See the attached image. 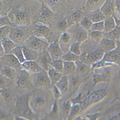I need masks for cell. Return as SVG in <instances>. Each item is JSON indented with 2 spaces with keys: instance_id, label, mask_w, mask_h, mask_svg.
Returning a JSON list of instances; mask_svg holds the SVG:
<instances>
[{
  "instance_id": "cell-19",
  "label": "cell",
  "mask_w": 120,
  "mask_h": 120,
  "mask_svg": "<svg viewBox=\"0 0 120 120\" xmlns=\"http://www.w3.org/2000/svg\"><path fill=\"white\" fill-rule=\"evenodd\" d=\"M21 69L30 75L43 71L36 61H25L21 64Z\"/></svg>"
},
{
  "instance_id": "cell-8",
  "label": "cell",
  "mask_w": 120,
  "mask_h": 120,
  "mask_svg": "<svg viewBox=\"0 0 120 120\" xmlns=\"http://www.w3.org/2000/svg\"><path fill=\"white\" fill-rule=\"evenodd\" d=\"M111 66L95 68L93 70L95 74L93 76L94 84L99 82L109 83L112 80L114 72Z\"/></svg>"
},
{
  "instance_id": "cell-42",
  "label": "cell",
  "mask_w": 120,
  "mask_h": 120,
  "mask_svg": "<svg viewBox=\"0 0 120 120\" xmlns=\"http://www.w3.org/2000/svg\"><path fill=\"white\" fill-rule=\"evenodd\" d=\"M90 37L97 44H98L101 39L103 38L104 32L99 31H90L89 32Z\"/></svg>"
},
{
  "instance_id": "cell-26",
  "label": "cell",
  "mask_w": 120,
  "mask_h": 120,
  "mask_svg": "<svg viewBox=\"0 0 120 120\" xmlns=\"http://www.w3.org/2000/svg\"><path fill=\"white\" fill-rule=\"evenodd\" d=\"M105 0H86L85 9L87 13L99 9Z\"/></svg>"
},
{
  "instance_id": "cell-3",
  "label": "cell",
  "mask_w": 120,
  "mask_h": 120,
  "mask_svg": "<svg viewBox=\"0 0 120 120\" xmlns=\"http://www.w3.org/2000/svg\"><path fill=\"white\" fill-rule=\"evenodd\" d=\"M107 95V90L104 88L97 89L89 93L80 103L81 113L86 111L92 106L102 100Z\"/></svg>"
},
{
  "instance_id": "cell-6",
  "label": "cell",
  "mask_w": 120,
  "mask_h": 120,
  "mask_svg": "<svg viewBox=\"0 0 120 120\" xmlns=\"http://www.w3.org/2000/svg\"><path fill=\"white\" fill-rule=\"evenodd\" d=\"M27 27V26L11 27L8 37L15 44L21 45L32 34L31 29L29 30Z\"/></svg>"
},
{
  "instance_id": "cell-21",
  "label": "cell",
  "mask_w": 120,
  "mask_h": 120,
  "mask_svg": "<svg viewBox=\"0 0 120 120\" xmlns=\"http://www.w3.org/2000/svg\"><path fill=\"white\" fill-rule=\"evenodd\" d=\"M58 42L64 53L67 52L72 43L70 34L67 32H63L59 38Z\"/></svg>"
},
{
  "instance_id": "cell-43",
  "label": "cell",
  "mask_w": 120,
  "mask_h": 120,
  "mask_svg": "<svg viewBox=\"0 0 120 120\" xmlns=\"http://www.w3.org/2000/svg\"><path fill=\"white\" fill-rule=\"evenodd\" d=\"M9 4L7 0H0V17L7 16Z\"/></svg>"
},
{
  "instance_id": "cell-16",
  "label": "cell",
  "mask_w": 120,
  "mask_h": 120,
  "mask_svg": "<svg viewBox=\"0 0 120 120\" xmlns=\"http://www.w3.org/2000/svg\"><path fill=\"white\" fill-rule=\"evenodd\" d=\"M76 69L75 73L82 79L86 78L91 71L92 65L83 62L80 60L75 62Z\"/></svg>"
},
{
  "instance_id": "cell-36",
  "label": "cell",
  "mask_w": 120,
  "mask_h": 120,
  "mask_svg": "<svg viewBox=\"0 0 120 120\" xmlns=\"http://www.w3.org/2000/svg\"><path fill=\"white\" fill-rule=\"evenodd\" d=\"M120 26H116V27L112 29V31H110L107 33H104L103 37L111 39L113 41L117 42L120 40Z\"/></svg>"
},
{
  "instance_id": "cell-17",
  "label": "cell",
  "mask_w": 120,
  "mask_h": 120,
  "mask_svg": "<svg viewBox=\"0 0 120 120\" xmlns=\"http://www.w3.org/2000/svg\"><path fill=\"white\" fill-rule=\"evenodd\" d=\"M120 49L117 47L112 51L105 53L101 60L114 65H120Z\"/></svg>"
},
{
  "instance_id": "cell-30",
  "label": "cell",
  "mask_w": 120,
  "mask_h": 120,
  "mask_svg": "<svg viewBox=\"0 0 120 120\" xmlns=\"http://www.w3.org/2000/svg\"><path fill=\"white\" fill-rule=\"evenodd\" d=\"M61 105L60 106V113L63 115V119L67 120L68 116L69 115L70 111L73 105V103L71 100H64L61 104Z\"/></svg>"
},
{
  "instance_id": "cell-41",
  "label": "cell",
  "mask_w": 120,
  "mask_h": 120,
  "mask_svg": "<svg viewBox=\"0 0 120 120\" xmlns=\"http://www.w3.org/2000/svg\"><path fill=\"white\" fill-rule=\"evenodd\" d=\"M93 22L86 16H85L82 19L79 25L83 28L87 32L91 31Z\"/></svg>"
},
{
  "instance_id": "cell-47",
  "label": "cell",
  "mask_w": 120,
  "mask_h": 120,
  "mask_svg": "<svg viewBox=\"0 0 120 120\" xmlns=\"http://www.w3.org/2000/svg\"><path fill=\"white\" fill-rule=\"evenodd\" d=\"M11 81L10 80L5 77L0 72V90L8 87Z\"/></svg>"
},
{
  "instance_id": "cell-38",
  "label": "cell",
  "mask_w": 120,
  "mask_h": 120,
  "mask_svg": "<svg viewBox=\"0 0 120 120\" xmlns=\"http://www.w3.org/2000/svg\"><path fill=\"white\" fill-rule=\"evenodd\" d=\"M10 54H13L18 59L19 62L21 64L24 63L26 61V59L25 58L24 54H23L22 45H16L12 50Z\"/></svg>"
},
{
  "instance_id": "cell-31",
  "label": "cell",
  "mask_w": 120,
  "mask_h": 120,
  "mask_svg": "<svg viewBox=\"0 0 120 120\" xmlns=\"http://www.w3.org/2000/svg\"><path fill=\"white\" fill-rule=\"evenodd\" d=\"M47 72L52 85H55L63 75V73L56 71L52 66L49 68Z\"/></svg>"
},
{
  "instance_id": "cell-11",
  "label": "cell",
  "mask_w": 120,
  "mask_h": 120,
  "mask_svg": "<svg viewBox=\"0 0 120 120\" xmlns=\"http://www.w3.org/2000/svg\"><path fill=\"white\" fill-rule=\"evenodd\" d=\"M15 105V108L19 109V115L25 120H34L37 116L31 110L29 105V97L26 99H21L17 102Z\"/></svg>"
},
{
  "instance_id": "cell-40",
  "label": "cell",
  "mask_w": 120,
  "mask_h": 120,
  "mask_svg": "<svg viewBox=\"0 0 120 120\" xmlns=\"http://www.w3.org/2000/svg\"><path fill=\"white\" fill-rule=\"evenodd\" d=\"M61 59L65 61L75 62L80 59V56L75 55L70 51L64 54L61 57Z\"/></svg>"
},
{
  "instance_id": "cell-20",
  "label": "cell",
  "mask_w": 120,
  "mask_h": 120,
  "mask_svg": "<svg viewBox=\"0 0 120 120\" xmlns=\"http://www.w3.org/2000/svg\"><path fill=\"white\" fill-rule=\"evenodd\" d=\"M81 81L82 78L75 74L69 75V93L72 95H74L80 85Z\"/></svg>"
},
{
  "instance_id": "cell-44",
  "label": "cell",
  "mask_w": 120,
  "mask_h": 120,
  "mask_svg": "<svg viewBox=\"0 0 120 120\" xmlns=\"http://www.w3.org/2000/svg\"><path fill=\"white\" fill-rule=\"evenodd\" d=\"M52 67L58 72L63 73L64 68V60L61 58L52 60Z\"/></svg>"
},
{
  "instance_id": "cell-2",
  "label": "cell",
  "mask_w": 120,
  "mask_h": 120,
  "mask_svg": "<svg viewBox=\"0 0 120 120\" xmlns=\"http://www.w3.org/2000/svg\"><path fill=\"white\" fill-rule=\"evenodd\" d=\"M48 89H37L29 97V105L36 115H42L46 112L51 103V95Z\"/></svg>"
},
{
  "instance_id": "cell-45",
  "label": "cell",
  "mask_w": 120,
  "mask_h": 120,
  "mask_svg": "<svg viewBox=\"0 0 120 120\" xmlns=\"http://www.w3.org/2000/svg\"><path fill=\"white\" fill-rule=\"evenodd\" d=\"M81 44L77 42H72L70 45V46L69 51L73 53L75 55L80 56L81 54L80 49Z\"/></svg>"
},
{
  "instance_id": "cell-39",
  "label": "cell",
  "mask_w": 120,
  "mask_h": 120,
  "mask_svg": "<svg viewBox=\"0 0 120 120\" xmlns=\"http://www.w3.org/2000/svg\"><path fill=\"white\" fill-rule=\"evenodd\" d=\"M81 113V107L79 103H76L73 104L70 111V112L67 120H73L77 118V116H78Z\"/></svg>"
},
{
  "instance_id": "cell-34",
  "label": "cell",
  "mask_w": 120,
  "mask_h": 120,
  "mask_svg": "<svg viewBox=\"0 0 120 120\" xmlns=\"http://www.w3.org/2000/svg\"><path fill=\"white\" fill-rule=\"evenodd\" d=\"M76 65L75 62L64 61L63 75L69 76L75 73Z\"/></svg>"
},
{
  "instance_id": "cell-29",
  "label": "cell",
  "mask_w": 120,
  "mask_h": 120,
  "mask_svg": "<svg viewBox=\"0 0 120 120\" xmlns=\"http://www.w3.org/2000/svg\"><path fill=\"white\" fill-rule=\"evenodd\" d=\"M0 72L11 81L15 80L17 74V72L15 69L6 66H3L0 69Z\"/></svg>"
},
{
  "instance_id": "cell-46",
  "label": "cell",
  "mask_w": 120,
  "mask_h": 120,
  "mask_svg": "<svg viewBox=\"0 0 120 120\" xmlns=\"http://www.w3.org/2000/svg\"><path fill=\"white\" fill-rule=\"evenodd\" d=\"M56 29L59 32H65L69 28L66 19H63L59 21L56 25Z\"/></svg>"
},
{
  "instance_id": "cell-18",
  "label": "cell",
  "mask_w": 120,
  "mask_h": 120,
  "mask_svg": "<svg viewBox=\"0 0 120 120\" xmlns=\"http://www.w3.org/2000/svg\"><path fill=\"white\" fill-rule=\"evenodd\" d=\"M47 51L52 60L61 58L64 54L58 41H54L49 43L47 48Z\"/></svg>"
},
{
  "instance_id": "cell-15",
  "label": "cell",
  "mask_w": 120,
  "mask_h": 120,
  "mask_svg": "<svg viewBox=\"0 0 120 120\" xmlns=\"http://www.w3.org/2000/svg\"><path fill=\"white\" fill-rule=\"evenodd\" d=\"M36 61L43 68L44 71L46 72L50 67L52 66V59L47 51V49L38 53V56Z\"/></svg>"
},
{
  "instance_id": "cell-25",
  "label": "cell",
  "mask_w": 120,
  "mask_h": 120,
  "mask_svg": "<svg viewBox=\"0 0 120 120\" xmlns=\"http://www.w3.org/2000/svg\"><path fill=\"white\" fill-rule=\"evenodd\" d=\"M98 44L102 48L105 53L112 51L117 47L116 42L104 37L101 39Z\"/></svg>"
},
{
  "instance_id": "cell-13",
  "label": "cell",
  "mask_w": 120,
  "mask_h": 120,
  "mask_svg": "<svg viewBox=\"0 0 120 120\" xmlns=\"http://www.w3.org/2000/svg\"><path fill=\"white\" fill-rule=\"evenodd\" d=\"M104 54V51L99 45L98 47L93 50L92 51L89 52L86 54L84 57L85 58L82 59V61L92 65V64L101 60Z\"/></svg>"
},
{
  "instance_id": "cell-51",
  "label": "cell",
  "mask_w": 120,
  "mask_h": 120,
  "mask_svg": "<svg viewBox=\"0 0 120 120\" xmlns=\"http://www.w3.org/2000/svg\"><path fill=\"white\" fill-rule=\"evenodd\" d=\"M104 20L98 22L93 23L91 31H95L99 32H104Z\"/></svg>"
},
{
  "instance_id": "cell-32",
  "label": "cell",
  "mask_w": 120,
  "mask_h": 120,
  "mask_svg": "<svg viewBox=\"0 0 120 120\" xmlns=\"http://www.w3.org/2000/svg\"><path fill=\"white\" fill-rule=\"evenodd\" d=\"M0 42H1L2 45L3 46L4 54H10L12 50L16 45H17L15 44L8 37L4 38Z\"/></svg>"
},
{
  "instance_id": "cell-4",
  "label": "cell",
  "mask_w": 120,
  "mask_h": 120,
  "mask_svg": "<svg viewBox=\"0 0 120 120\" xmlns=\"http://www.w3.org/2000/svg\"><path fill=\"white\" fill-rule=\"evenodd\" d=\"M55 16V13L42 3L38 13L35 16L34 24L51 26L54 22Z\"/></svg>"
},
{
  "instance_id": "cell-48",
  "label": "cell",
  "mask_w": 120,
  "mask_h": 120,
  "mask_svg": "<svg viewBox=\"0 0 120 120\" xmlns=\"http://www.w3.org/2000/svg\"><path fill=\"white\" fill-rule=\"evenodd\" d=\"M11 27L9 26H4L0 28V41L4 38L7 37Z\"/></svg>"
},
{
  "instance_id": "cell-57",
  "label": "cell",
  "mask_w": 120,
  "mask_h": 120,
  "mask_svg": "<svg viewBox=\"0 0 120 120\" xmlns=\"http://www.w3.org/2000/svg\"><path fill=\"white\" fill-rule=\"evenodd\" d=\"M34 1H37L38 2H40V3H42L43 2V0H34Z\"/></svg>"
},
{
  "instance_id": "cell-53",
  "label": "cell",
  "mask_w": 120,
  "mask_h": 120,
  "mask_svg": "<svg viewBox=\"0 0 120 120\" xmlns=\"http://www.w3.org/2000/svg\"><path fill=\"white\" fill-rule=\"evenodd\" d=\"M102 113L101 112H98L93 113L92 114H88L86 116V117L87 119L89 120H97L98 118L101 115Z\"/></svg>"
},
{
  "instance_id": "cell-7",
  "label": "cell",
  "mask_w": 120,
  "mask_h": 120,
  "mask_svg": "<svg viewBox=\"0 0 120 120\" xmlns=\"http://www.w3.org/2000/svg\"><path fill=\"white\" fill-rule=\"evenodd\" d=\"M31 80L34 88L41 89H50L52 84L50 80L47 72L42 71L41 72L30 75Z\"/></svg>"
},
{
  "instance_id": "cell-14",
  "label": "cell",
  "mask_w": 120,
  "mask_h": 120,
  "mask_svg": "<svg viewBox=\"0 0 120 120\" xmlns=\"http://www.w3.org/2000/svg\"><path fill=\"white\" fill-rule=\"evenodd\" d=\"M0 62L3 66L13 68L15 69L17 72L22 69L21 63L12 54H4L3 56L0 59Z\"/></svg>"
},
{
  "instance_id": "cell-54",
  "label": "cell",
  "mask_w": 120,
  "mask_h": 120,
  "mask_svg": "<svg viewBox=\"0 0 120 120\" xmlns=\"http://www.w3.org/2000/svg\"><path fill=\"white\" fill-rule=\"evenodd\" d=\"M7 106L6 104L4 101V100L2 96V95L0 93V109H7Z\"/></svg>"
},
{
  "instance_id": "cell-55",
  "label": "cell",
  "mask_w": 120,
  "mask_h": 120,
  "mask_svg": "<svg viewBox=\"0 0 120 120\" xmlns=\"http://www.w3.org/2000/svg\"><path fill=\"white\" fill-rule=\"evenodd\" d=\"M120 119V113H118L115 114V115H113L112 117L109 118V120H119Z\"/></svg>"
},
{
  "instance_id": "cell-23",
  "label": "cell",
  "mask_w": 120,
  "mask_h": 120,
  "mask_svg": "<svg viewBox=\"0 0 120 120\" xmlns=\"http://www.w3.org/2000/svg\"><path fill=\"white\" fill-rule=\"evenodd\" d=\"M99 9L106 18L112 16L114 14V6L112 0H105Z\"/></svg>"
},
{
  "instance_id": "cell-58",
  "label": "cell",
  "mask_w": 120,
  "mask_h": 120,
  "mask_svg": "<svg viewBox=\"0 0 120 120\" xmlns=\"http://www.w3.org/2000/svg\"><path fill=\"white\" fill-rule=\"evenodd\" d=\"M3 65L1 63V62H0V69H1L3 67Z\"/></svg>"
},
{
  "instance_id": "cell-35",
  "label": "cell",
  "mask_w": 120,
  "mask_h": 120,
  "mask_svg": "<svg viewBox=\"0 0 120 120\" xmlns=\"http://www.w3.org/2000/svg\"><path fill=\"white\" fill-rule=\"evenodd\" d=\"M0 93L3 96L7 106L12 102L14 98V93L9 86L0 90Z\"/></svg>"
},
{
  "instance_id": "cell-5",
  "label": "cell",
  "mask_w": 120,
  "mask_h": 120,
  "mask_svg": "<svg viewBox=\"0 0 120 120\" xmlns=\"http://www.w3.org/2000/svg\"><path fill=\"white\" fill-rule=\"evenodd\" d=\"M32 34L42 39L49 44L57 40V34H55L49 26L43 24H34L31 28Z\"/></svg>"
},
{
  "instance_id": "cell-50",
  "label": "cell",
  "mask_w": 120,
  "mask_h": 120,
  "mask_svg": "<svg viewBox=\"0 0 120 120\" xmlns=\"http://www.w3.org/2000/svg\"><path fill=\"white\" fill-rule=\"evenodd\" d=\"M52 93L53 94V96L54 100L56 101H58L59 100L61 99L62 96L63 94L61 92L59 89L55 86V85H53L52 87Z\"/></svg>"
},
{
  "instance_id": "cell-22",
  "label": "cell",
  "mask_w": 120,
  "mask_h": 120,
  "mask_svg": "<svg viewBox=\"0 0 120 120\" xmlns=\"http://www.w3.org/2000/svg\"><path fill=\"white\" fill-rule=\"evenodd\" d=\"M43 3L47 5L54 12L62 11L64 8L66 0H43Z\"/></svg>"
},
{
  "instance_id": "cell-10",
  "label": "cell",
  "mask_w": 120,
  "mask_h": 120,
  "mask_svg": "<svg viewBox=\"0 0 120 120\" xmlns=\"http://www.w3.org/2000/svg\"><path fill=\"white\" fill-rule=\"evenodd\" d=\"M15 80L16 87L20 91H25L34 88L31 82L30 74L23 69H21L17 72Z\"/></svg>"
},
{
  "instance_id": "cell-37",
  "label": "cell",
  "mask_w": 120,
  "mask_h": 120,
  "mask_svg": "<svg viewBox=\"0 0 120 120\" xmlns=\"http://www.w3.org/2000/svg\"><path fill=\"white\" fill-rule=\"evenodd\" d=\"M104 33H107L113 29L117 26L115 19L112 16L106 17L104 20Z\"/></svg>"
},
{
  "instance_id": "cell-1",
  "label": "cell",
  "mask_w": 120,
  "mask_h": 120,
  "mask_svg": "<svg viewBox=\"0 0 120 120\" xmlns=\"http://www.w3.org/2000/svg\"><path fill=\"white\" fill-rule=\"evenodd\" d=\"M9 10L7 16L11 22L16 27L28 26L31 23L32 16L31 12L22 5L23 1L13 2L8 0Z\"/></svg>"
},
{
  "instance_id": "cell-49",
  "label": "cell",
  "mask_w": 120,
  "mask_h": 120,
  "mask_svg": "<svg viewBox=\"0 0 120 120\" xmlns=\"http://www.w3.org/2000/svg\"><path fill=\"white\" fill-rule=\"evenodd\" d=\"M4 26H9L11 27H15L10 21L7 16L0 17V28Z\"/></svg>"
},
{
  "instance_id": "cell-52",
  "label": "cell",
  "mask_w": 120,
  "mask_h": 120,
  "mask_svg": "<svg viewBox=\"0 0 120 120\" xmlns=\"http://www.w3.org/2000/svg\"><path fill=\"white\" fill-rule=\"evenodd\" d=\"M68 4L73 6L77 7L85 4L86 0H66Z\"/></svg>"
},
{
  "instance_id": "cell-24",
  "label": "cell",
  "mask_w": 120,
  "mask_h": 120,
  "mask_svg": "<svg viewBox=\"0 0 120 120\" xmlns=\"http://www.w3.org/2000/svg\"><path fill=\"white\" fill-rule=\"evenodd\" d=\"M84 16L81 10H77L72 13L66 19L68 28H70L75 24H79Z\"/></svg>"
},
{
  "instance_id": "cell-33",
  "label": "cell",
  "mask_w": 120,
  "mask_h": 120,
  "mask_svg": "<svg viewBox=\"0 0 120 120\" xmlns=\"http://www.w3.org/2000/svg\"><path fill=\"white\" fill-rule=\"evenodd\" d=\"M24 56L26 61H36L38 58V53L33 50L22 45Z\"/></svg>"
},
{
  "instance_id": "cell-27",
  "label": "cell",
  "mask_w": 120,
  "mask_h": 120,
  "mask_svg": "<svg viewBox=\"0 0 120 120\" xmlns=\"http://www.w3.org/2000/svg\"><path fill=\"white\" fill-rule=\"evenodd\" d=\"M63 95L69 93L68 76L63 75L59 81L55 84Z\"/></svg>"
},
{
  "instance_id": "cell-9",
  "label": "cell",
  "mask_w": 120,
  "mask_h": 120,
  "mask_svg": "<svg viewBox=\"0 0 120 120\" xmlns=\"http://www.w3.org/2000/svg\"><path fill=\"white\" fill-rule=\"evenodd\" d=\"M49 45V43L47 41L32 34L27 38L22 45L39 53L47 50Z\"/></svg>"
},
{
  "instance_id": "cell-12",
  "label": "cell",
  "mask_w": 120,
  "mask_h": 120,
  "mask_svg": "<svg viewBox=\"0 0 120 120\" xmlns=\"http://www.w3.org/2000/svg\"><path fill=\"white\" fill-rule=\"evenodd\" d=\"M69 28H70V32L69 33L70 34L72 41L74 40V42L81 44L87 40L88 37L87 32L79 24H75Z\"/></svg>"
},
{
  "instance_id": "cell-56",
  "label": "cell",
  "mask_w": 120,
  "mask_h": 120,
  "mask_svg": "<svg viewBox=\"0 0 120 120\" xmlns=\"http://www.w3.org/2000/svg\"><path fill=\"white\" fill-rule=\"evenodd\" d=\"M4 49L3 48V46L2 45L1 43L0 42V59H1V58L4 55Z\"/></svg>"
},
{
  "instance_id": "cell-28",
  "label": "cell",
  "mask_w": 120,
  "mask_h": 120,
  "mask_svg": "<svg viewBox=\"0 0 120 120\" xmlns=\"http://www.w3.org/2000/svg\"><path fill=\"white\" fill-rule=\"evenodd\" d=\"M86 16L93 23L103 21L106 18L99 9L87 13Z\"/></svg>"
}]
</instances>
